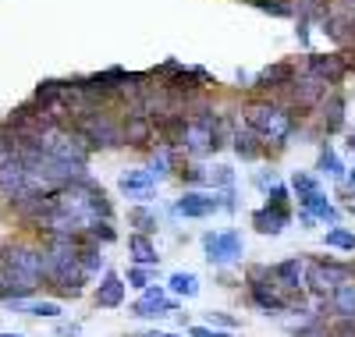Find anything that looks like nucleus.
<instances>
[{"label":"nucleus","instance_id":"obj_1","mask_svg":"<svg viewBox=\"0 0 355 337\" xmlns=\"http://www.w3.org/2000/svg\"><path fill=\"white\" fill-rule=\"evenodd\" d=\"M299 117L302 114H295L288 103L266 100V96H252L242 107V125L252 128L263 139L266 153H281L295 139V132H299Z\"/></svg>","mask_w":355,"mask_h":337},{"label":"nucleus","instance_id":"obj_2","mask_svg":"<svg viewBox=\"0 0 355 337\" xmlns=\"http://www.w3.org/2000/svg\"><path fill=\"white\" fill-rule=\"evenodd\" d=\"M40 245L46 256V288L61 298H78L93 281L78 259V238H43Z\"/></svg>","mask_w":355,"mask_h":337},{"label":"nucleus","instance_id":"obj_3","mask_svg":"<svg viewBox=\"0 0 355 337\" xmlns=\"http://www.w3.org/2000/svg\"><path fill=\"white\" fill-rule=\"evenodd\" d=\"M0 273L8 281L11 298H28L40 284H46V256L43 245H28V241H8L0 252ZM8 298V302H11Z\"/></svg>","mask_w":355,"mask_h":337},{"label":"nucleus","instance_id":"obj_4","mask_svg":"<svg viewBox=\"0 0 355 337\" xmlns=\"http://www.w3.org/2000/svg\"><path fill=\"white\" fill-rule=\"evenodd\" d=\"M245 295H249V302L256 305V309L266 313V316H277V313L291 309V295L284 288H277L274 270L266 263H256V266L245 270Z\"/></svg>","mask_w":355,"mask_h":337},{"label":"nucleus","instance_id":"obj_5","mask_svg":"<svg viewBox=\"0 0 355 337\" xmlns=\"http://www.w3.org/2000/svg\"><path fill=\"white\" fill-rule=\"evenodd\" d=\"M71 128L89 142V149H117V146H125V135H121V121H117L110 114V107H93V110H85L71 121Z\"/></svg>","mask_w":355,"mask_h":337},{"label":"nucleus","instance_id":"obj_6","mask_svg":"<svg viewBox=\"0 0 355 337\" xmlns=\"http://www.w3.org/2000/svg\"><path fill=\"white\" fill-rule=\"evenodd\" d=\"M40 149H46L50 157H57V160H68V164H78V167H85L89 164V157H93V149H89V142L71 128V125H46L36 139H33Z\"/></svg>","mask_w":355,"mask_h":337},{"label":"nucleus","instance_id":"obj_7","mask_svg":"<svg viewBox=\"0 0 355 337\" xmlns=\"http://www.w3.org/2000/svg\"><path fill=\"white\" fill-rule=\"evenodd\" d=\"M345 281H352V263H341V259H323V256H313L309 259V270H306V291L316 298V302H327Z\"/></svg>","mask_w":355,"mask_h":337},{"label":"nucleus","instance_id":"obj_8","mask_svg":"<svg viewBox=\"0 0 355 337\" xmlns=\"http://www.w3.org/2000/svg\"><path fill=\"white\" fill-rule=\"evenodd\" d=\"M199 245H202V259L210 263V266H217V270L239 263V259L245 256V238H242V231H202Z\"/></svg>","mask_w":355,"mask_h":337},{"label":"nucleus","instance_id":"obj_9","mask_svg":"<svg viewBox=\"0 0 355 337\" xmlns=\"http://www.w3.org/2000/svg\"><path fill=\"white\" fill-rule=\"evenodd\" d=\"M334 85H327L320 75H313V71H295V78H291V85H288V93H284V100L281 103H288L295 114L299 110H316L323 100H327V93H331Z\"/></svg>","mask_w":355,"mask_h":337},{"label":"nucleus","instance_id":"obj_10","mask_svg":"<svg viewBox=\"0 0 355 337\" xmlns=\"http://www.w3.org/2000/svg\"><path fill=\"white\" fill-rule=\"evenodd\" d=\"M295 68L291 60H277V64H266L256 78H252V93L256 96H266V100H284V93H288V85H291V78H295Z\"/></svg>","mask_w":355,"mask_h":337},{"label":"nucleus","instance_id":"obj_11","mask_svg":"<svg viewBox=\"0 0 355 337\" xmlns=\"http://www.w3.org/2000/svg\"><path fill=\"white\" fill-rule=\"evenodd\" d=\"M174 213L185 221H206L220 213V192H206V189H185L182 199H174Z\"/></svg>","mask_w":355,"mask_h":337},{"label":"nucleus","instance_id":"obj_12","mask_svg":"<svg viewBox=\"0 0 355 337\" xmlns=\"http://www.w3.org/2000/svg\"><path fill=\"white\" fill-rule=\"evenodd\" d=\"M171 313H178V298H171L167 295V288H146L135 302H132V316H139V320H160V316H171Z\"/></svg>","mask_w":355,"mask_h":337},{"label":"nucleus","instance_id":"obj_13","mask_svg":"<svg viewBox=\"0 0 355 337\" xmlns=\"http://www.w3.org/2000/svg\"><path fill=\"white\" fill-rule=\"evenodd\" d=\"M306 71L320 75L327 85L338 89L348 78V71H352V60L345 53H306Z\"/></svg>","mask_w":355,"mask_h":337},{"label":"nucleus","instance_id":"obj_14","mask_svg":"<svg viewBox=\"0 0 355 337\" xmlns=\"http://www.w3.org/2000/svg\"><path fill=\"white\" fill-rule=\"evenodd\" d=\"M121 135H125V146L132 149H153L157 146V125H153V117L150 114H125L121 117Z\"/></svg>","mask_w":355,"mask_h":337},{"label":"nucleus","instance_id":"obj_15","mask_svg":"<svg viewBox=\"0 0 355 337\" xmlns=\"http://www.w3.org/2000/svg\"><path fill=\"white\" fill-rule=\"evenodd\" d=\"M0 196H4L8 202L11 199H21V196H33V181H28V167L11 157L0 164Z\"/></svg>","mask_w":355,"mask_h":337},{"label":"nucleus","instance_id":"obj_16","mask_svg":"<svg viewBox=\"0 0 355 337\" xmlns=\"http://www.w3.org/2000/svg\"><path fill=\"white\" fill-rule=\"evenodd\" d=\"M270 270H274L277 288H284L288 295H302V291H306V270H309V259H306V256L281 259V263H274Z\"/></svg>","mask_w":355,"mask_h":337},{"label":"nucleus","instance_id":"obj_17","mask_svg":"<svg viewBox=\"0 0 355 337\" xmlns=\"http://www.w3.org/2000/svg\"><path fill=\"white\" fill-rule=\"evenodd\" d=\"M345 110H348L345 96L338 93V89H331L327 100H323V103L316 107V125H320V135H338V132L345 128Z\"/></svg>","mask_w":355,"mask_h":337},{"label":"nucleus","instance_id":"obj_18","mask_svg":"<svg viewBox=\"0 0 355 337\" xmlns=\"http://www.w3.org/2000/svg\"><path fill=\"white\" fill-rule=\"evenodd\" d=\"M323 320H355V277L345 281L327 302H320Z\"/></svg>","mask_w":355,"mask_h":337},{"label":"nucleus","instance_id":"obj_19","mask_svg":"<svg viewBox=\"0 0 355 337\" xmlns=\"http://www.w3.org/2000/svg\"><path fill=\"white\" fill-rule=\"evenodd\" d=\"M117 189H121V196H128L135 202H150L153 189H157V178L146 167H135V171H125L121 178H117Z\"/></svg>","mask_w":355,"mask_h":337},{"label":"nucleus","instance_id":"obj_20","mask_svg":"<svg viewBox=\"0 0 355 337\" xmlns=\"http://www.w3.org/2000/svg\"><path fill=\"white\" fill-rule=\"evenodd\" d=\"M125 288H128V281L121 277V273L103 270V281H100L96 291H93L96 309H121V305H125Z\"/></svg>","mask_w":355,"mask_h":337},{"label":"nucleus","instance_id":"obj_21","mask_svg":"<svg viewBox=\"0 0 355 337\" xmlns=\"http://www.w3.org/2000/svg\"><path fill=\"white\" fill-rule=\"evenodd\" d=\"M291 224V209H284V206H270V202H263L259 209H252V227L259 231V234H270V238H277V234H284V227Z\"/></svg>","mask_w":355,"mask_h":337},{"label":"nucleus","instance_id":"obj_22","mask_svg":"<svg viewBox=\"0 0 355 337\" xmlns=\"http://www.w3.org/2000/svg\"><path fill=\"white\" fill-rule=\"evenodd\" d=\"M299 206H302L306 213H313L316 221L331 224V227H338V224H341V209L331 202V196L323 192V189H320V192H313V196H302V199H299Z\"/></svg>","mask_w":355,"mask_h":337},{"label":"nucleus","instance_id":"obj_23","mask_svg":"<svg viewBox=\"0 0 355 337\" xmlns=\"http://www.w3.org/2000/svg\"><path fill=\"white\" fill-rule=\"evenodd\" d=\"M8 309L21 313V316H36V320H57L64 313L61 302H53V298H43V302H36V298H11Z\"/></svg>","mask_w":355,"mask_h":337},{"label":"nucleus","instance_id":"obj_24","mask_svg":"<svg viewBox=\"0 0 355 337\" xmlns=\"http://www.w3.org/2000/svg\"><path fill=\"white\" fill-rule=\"evenodd\" d=\"M231 149H234V157L239 160H259V157H266V146H263V139L252 132V128H234V139H231Z\"/></svg>","mask_w":355,"mask_h":337},{"label":"nucleus","instance_id":"obj_25","mask_svg":"<svg viewBox=\"0 0 355 337\" xmlns=\"http://www.w3.org/2000/svg\"><path fill=\"white\" fill-rule=\"evenodd\" d=\"M178 164H182V153H178V149H171V146H153L146 171H150L157 181H164L167 174H174V171H178Z\"/></svg>","mask_w":355,"mask_h":337},{"label":"nucleus","instance_id":"obj_26","mask_svg":"<svg viewBox=\"0 0 355 337\" xmlns=\"http://www.w3.org/2000/svg\"><path fill=\"white\" fill-rule=\"evenodd\" d=\"M128 256H132V266H157L160 263L153 238L150 234H139V231L128 234Z\"/></svg>","mask_w":355,"mask_h":337},{"label":"nucleus","instance_id":"obj_27","mask_svg":"<svg viewBox=\"0 0 355 337\" xmlns=\"http://www.w3.org/2000/svg\"><path fill=\"white\" fill-rule=\"evenodd\" d=\"M174 178L182 181L185 189H210V167H202L199 160H185V157H182Z\"/></svg>","mask_w":355,"mask_h":337},{"label":"nucleus","instance_id":"obj_28","mask_svg":"<svg viewBox=\"0 0 355 337\" xmlns=\"http://www.w3.org/2000/svg\"><path fill=\"white\" fill-rule=\"evenodd\" d=\"M128 224L139 231V234H157L160 231V209H153L150 202H135L128 209Z\"/></svg>","mask_w":355,"mask_h":337},{"label":"nucleus","instance_id":"obj_29","mask_svg":"<svg viewBox=\"0 0 355 337\" xmlns=\"http://www.w3.org/2000/svg\"><path fill=\"white\" fill-rule=\"evenodd\" d=\"M78 259H82V266H85V273L89 277H96V273L107 266V259H103V245L100 241H93V238H78Z\"/></svg>","mask_w":355,"mask_h":337},{"label":"nucleus","instance_id":"obj_30","mask_svg":"<svg viewBox=\"0 0 355 337\" xmlns=\"http://www.w3.org/2000/svg\"><path fill=\"white\" fill-rule=\"evenodd\" d=\"M167 288L178 298H196L199 295V277H196L192 270H178V273H171V277H167Z\"/></svg>","mask_w":355,"mask_h":337},{"label":"nucleus","instance_id":"obj_31","mask_svg":"<svg viewBox=\"0 0 355 337\" xmlns=\"http://www.w3.org/2000/svg\"><path fill=\"white\" fill-rule=\"evenodd\" d=\"M61 93H64V82L46 78V82H40V85H36V96H33V103H36L40 110H50V107L61 103Z\"/></svg>","mask_w":355,"mask_h":337},{"label":"nucleus","instance_id":"obj_32","mask_svg":"<svg viewBox=\"0 0 355 337\" xmlns=\"http://www.w3.org/2000/svg\"><path fill=\"white\" fill-rule=\"evenodd\" d=\"M316 171H320V174H327V178H345V164H341V157L334 153V146H331V142H320Z\"/></svg>","mask_w":355,"mask_h":337},{"label":"nucleus","instance_id":"obj_33","mask_svg":"<svg viewBox=\"0 0 355 337\" xmlns=\"http://www.w3.org/2000/svg\"><path fill=\"white\" fill-rule=\"evenodd\" d=\"M323 245L327 249H338V252H355V231L352 227H331L323 234Z\"/></svg>","mask_w":355,"mask_h":337},{"label":"nucleus","instance_id":"obj_34","mask_svg":"<svg viewBox=\"0 0 355 337\" xmlns=\"http://www.w3.org/2000/svg\"><path fill=\"white\" fill-rule=\"evenodd\" d=\"M327 0H295V18L299 21H323Z\"/></svg>","mask_w":355,"mask_h":337},{"label":"nucleus","instance_id":"obj_35","mask_svg":"<svg viewBox=\"0 0 355 337\" xmlns=\"http://www.w3.org/2000/svg\"><path fill=\"white\" fill-rule=\"evenodd\" d=\"M288 189H291V196H295V199H302V196H313V192H320V181H316L309 171H295Z\"/></svg>","mask_w":355,"mask_h":337},{"label":"nucleus","instance_id":"obj_36","mask_svg":"<svg viewBox=\"0 0 355 337\" xmlns=\"http://www.w3.org/2000/svg\"><path fill=\"white\" fill-rule=\"evenodd\" d=\"M210 189H214V192L234 189V171H231L227 164H217V167H210Z\"/></svg>","mask_w":355,"mask_h":337},{"label":"nucleus","instance_id":"obj_37","mask_svg":"<svg viewBox=\"0 0 355 337\" xmlns=\"http://www.w3.org/2000/svg\"><path fill=\"white\" fill-rule=\"evenodd\" d=\"M153 270H157V266H128V273H125V281H128L132 288L146 291V288L153 284Z\"/></svg>","mask_w":355,"mask_h":337},{"label":"nucleus","instance_id":"obj_38","mask_svg":"<svg viewBox=\"0 0 355 337\" xmlns=\"http://www.w3.org/2000/svg\"><path fill=\"white\" fill-rule=\"evenodd\" d=\"M266 202H270V206H284V209H291V189L277 181V185H274L270 192H266Z\"/></svg>","mask_w":355,"mask_h":337},{"label":"nucleus","instance_id":"obj_39","mask_svg":"<svg viewBox=\"0 0 355 337\" xmlns=\"http://www.w3.org/2000/svg\"><path fill=\"white\" fill-rule=\"evenodd\" d=\"M331 337H355V320H327Z\"/></svg>","mask_w":355,"mask_h":337},{"label":"nucleus","instance_id":"obj_40","mask_svg":"<svg viewBox=\"0 0 355 337\" xmlns=\"http://www.w3.org/2000/svg\"><path fill=\"white\" fill-rule=\"evenodd\" d=\"M189 337H234V334L220 330V327H210V323H199V327H189Z\"/></svg>","mask_w":355,"mask_h":337},{"label":"nucleus","instance_id":"obj_41","mask_svg":"<svg viewBox=\"0 0 355 337\" xmlns=\"http://www.w3.org/2000/svg\"><path fill=\"white\" fill-rule=\"evenodd\" d=\"M206 323H210V327H220V330H234V327H239V320H234V316H227V313H206Z\"/></svg>","mask_w":355,"mask_h":337},{"label":"nucleus","instance_id":"obj_42","mask_svg":"<svg viewBox=\"0 0 355 337\" xmlns=\"http://www.w3.org/2000/svg\"><path fill=\"white\" fill-rule=\"evenodd\" d=\"M252 181H256V189H259V192L266 196V192H270V189L277 185V174H274V171H259V174H256Z\"/></svg>","mask_w":355,"mask_h":337},{"label":"nucleus","instance_id":"obj_43","mask_svg":"<svg viewBox=\"0 0 355 337\" xmlns=\"http://www.w3.org/2000/svg\"><path fill=\"white\" fill-rule=\"evenodd\" d=\"M57 334H61V337H78L82 323H57Z\"/></svg>","mask_w":355,"mask_h":337},{"label":"nucleus","instance_id":"obj_44","mask_svg":"<svg viewBox=\"0 0 355 337\" xmlns=\"http://www.w3.org/2000/svg\"><path fill=\"white\" fill-rule=\"evenodd\" d=\"M132 337H185V334H167V330H142V334H132Z\"/></svg>","mask_w":355,"mask_h":337},{"label":"nucleus","instance_id":"obj_45","mask_svg":"<svg viewBox=\"0 0 355 337\" xmlns=\"http://www.w3.org/2000/svg\"><path fill=\"white\" fill-rule=\"evenodd\" d=\"M299 224H302V227H313V224H316V217H313V213H306V209H302V213H299Z\"/></svg>","mask_w":355,"mask_h":337},{"label":"nucleus","instance_id":"obj_46","mask_svg":"<svg viewBox=\"0 0 355 337\" xmlns=\"http://www.w3.org/2000/svg\"><path fill=\"white\" fill-rule=\"evenodd\" d=\"M345 181H348V185H355V167H352V171L345 174Z\"/></svg>","mask_w":355,"mask_h":337},{"label":"nucleus","instance_id":"obj_47","mask_svg":"<svg viewBox=\"0 0 355 337\" xmlns=\"http://www.w3.org/2000/svg\"><path fill=\"white\" fill-rule=\"evenodd\" d=\"M345 146H348V149H352V153H355V132H352V135H348V142H345Z\"/></svg>","mask_w":355,"mask_h":337},{"label":"nucleus","instance_id":"obj_48","mask_svg":"<svg viewBox=\"0 0 355 337\" xmlns=\"http://www.w3.org/2000/svg\"><path fill=\"white\" fill-rule=\"evenodd\" d=\"M0 337H25V334H18V330L15 334H4V330H0Z\"/></svg>","mask_w":355,"mask_h":337},{"label":"nucleus","instance_id":"obj_49","mask_svg":"<svg viewBox=\"0 0 355 337\" xmlns=\"http://www.w3.org/2000/svg\"><path fill=\"white\" fill-rule=\"evenodd\" d=\"M352 277H355V259H352Z\"/></svg>","mask_w":355,"mask_h":337},{"label":"nucleus","instance_id":"obj_50","mask_svg":"<svg viewBox=\"0 0 355 337\" xmlns=\"http://www.w3.org/2000/svg\"><path fill=\"white\" fill-rule=\"evenodd\" d=\"M348 4H355V0H348Z\"/></svg>","mask_w":355,"mask_h":337}]
</instances>
